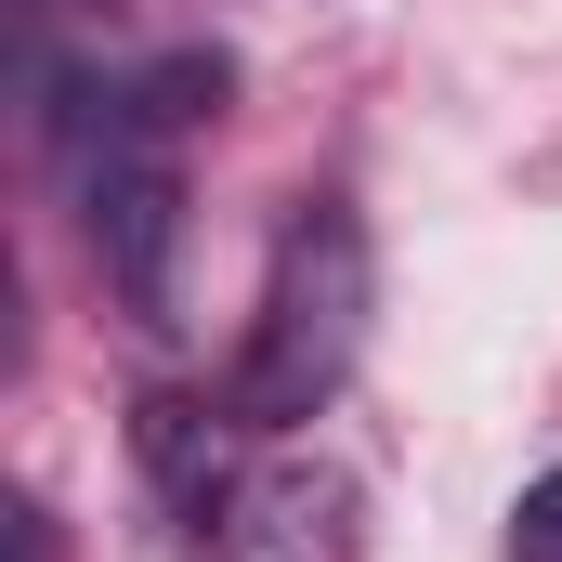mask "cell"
I'll return each mask as SVG.
<instances>
[{
  "label": "cell",
  "instance_id": "cell-4",
  "mask_svg": "<svg viewBox=\"0 0 562 562\" xmlns=\"http://www.w3.org/2000/svg\"><path fill=\"white\" fill-rule=\"evenodd\" d=\"M223 550H236V562H353V484H340V471H314V458L249 471V497H236Z\"/></svg>",
  "mask_w": 562,
  "mask_h": 562
},
{
  "label": "cell",
  "instance_id": "cell-3",
  "mask_svg": "<svg viewBox=\"0 0 562 562\" xmlns=\"http://www.w3.org/2000/svg\"><path fill=\"white\" fill-rule=\"evenodd\" d=\"M236 406L210 419L196 393H144L132 406V458H144V484L170 497V524L196 537V550H223V524H236V497H249V471H236Z\"/></svg>",
  "mask_w": 562,
  "mask_h": 562
},
{
  "label": "cell",
  "instance_id": "cell-5",
  "mask_svg": "<svg viewBox=\"0 0 562 562\" xmlns=\"http://www.w3.org/2000/svg\"><path fill=\"white\" fill-rule=\"evenodd\" d=\"M510 562H562V458L510 497Z\"/></svg>",
  "mask_w": 562,
  "mask_h": 562
},
{
  "label": "cell",
  "instance_id": "cell-2",
  "mask_svg": "<svg viewBox=\"0 0 562 562\" xmlns=\"http://www.w3.org/2000/svg\"><path fill=\"white\" fill-rule=\"evenodd\" d=\"M79 223H92L105 288L132 301L144 327H170V276H183V132H157L119 79L92 92V132H79Z\"/></svg>",
  "mask_w": 562,
  "mask_h": 562
},
{
  "label": "cell",
  "instance_id": "cell-1",
  "mask_svg": "<svg viewBox=\"0 0 562 562\" xmlns=\"http://www.w3.org/2000/svg\"><path fill=\"white\" fill-rule=\"evenodd\" d=\"M367 223L340 210V196H301L276 236V276H262V314H249V340H236V419L249 431H301L340 406V380H353V353H367Z\"/></svg>",
  "mask_w": 562,
  "mask_h": 562
}]
</instances>
